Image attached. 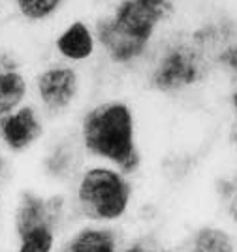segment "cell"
Here are the masks:
<instances>
[{
    "label": "cell",
    "mask_w": 237,
    "mask_h": 252,
    "mask_svg": "<svg viewBox=\"0 0 237 252\" xmlns=\"http://www.w3.org/2000/svg\"><path fill=\"white\" fill-rule=\"evenodd\" d=\"M175 13V0H117L94 25L96 42L113 64L130 66L147 55L158 29Z\"/></svg>",
    "instance_id": "cell-1"
},
{
    "label": "cell",
    "mask_w": 237,
    "mask_h": 252,
    "mask_svg": "<svg viewBox=\"0 0 237 252\" xmlns=\"http://www.w3.org/2000/svg\"><path fill=\"white\" fill-rule=\"evenodd\" d=\"M81 137L89 155L113 164L126 175L141 166L134 113L123 100H107L91 107L83 117Z\"/></svg>",
    "instance_id": "cell-2"
},
{
    "label": "cell",
    "mask_w": 237,
    "mask_h": 252,
    "mask_svg": "<svg viewBox=\"0 0 237 252\" xmlns=\"http://www.w3.org/2000/svg\"><path fill=\"white\" fill-rule=\"evenodd\" d=\"M213 72L190 34L173 38L164 45L149 72V87L160 94H181L205 85Z\"/></svg>",
    "instance_id": "cell-3"
},
{
    "label": "cell",
    "mask_w": 237,
    "mask_h": 252,
    "mask_svg": "<svg viewBox=\"0 0 237 252\" xmlns=\"http://www.w3.org/2000/svg\"><path fill=\"white\" fill-rule=\"evenodd\" d=\"M132 201V183L119 168L93 166L77 183V203L81 213L96 222L123 219Z\"/></svg>",
    "instance_id": "cell-4"
},
{
    "label": "cell",
    "mask_w": 237,
    "mask_h": 252,
    "mask_svg": "<svg viewBox=\"0 0 237 252\" xmlns=\"http://www.w3.org/2000/svg\"><path fill=\"white\" fill-rule=\"evenodd\" d=\"M188 34L211 63L213 72L237 85V15L222 11L203 19Z\"/></svg>",
    "instance_id": "cell-5"
},
{
    "label": "cell",
    "mask_w": 237,
    "mask_h": 252,
    "mask_svg": "<svg viewBox=\"0 0 237 252\" xmlns=\"http://www.w3.org/2000/svg\"><path fill=\"white\" fill-rule=\"evenodd\" d=\"M64 198L62 196H49L41 198L32 192H23L15 211V230L17 235L23 237L25 233L36 228H53L61 222Z\"/></svg>",
    "instance_id": "cell-6"
},
{
    "label": "cell",
    "mask_w": 237,
    "mask_h": 252,
    "mask_svg": "<svg viewBox=\"0 0 237 252\" xmlns=\"http://www.w3.org/2000/svg\"><path fill=\"white\" fill-rule=\"evenodd\" d=\"M38 93L47 109H66L79 93V75L70 66H51L40 75Z\"/></svg>",
    "instance_id": "cell-7"
},
{
    "label": "cell",
    "mask_w": 237,
    "mask_h": 252,
    "mask_svg": "<svg viewBox=\"0 0 237 252\" xmlns=\"http://www.w3.org/2000/svg\"><path fill=\"white\" fill-rule=\"evenodd\" d=\"M41 125L32 107H21L0 119V137L11 151H25L40 137Z\"/></svg>",
    "instance_id": "cell-8"
},
{
    "label": "cell",
    "mask_w": 237,
    "mask_h": 252,
    "mask_svg": "<svg viewBox=\"0 0 237 252\" xmlns=\"http://www.w3.org/2000/svg\"><path fill=\"white\" fill-rule=\"evenodd\" d=\"M96 34L87 23L73 21L59 34L55 45L66 61L81 63L93 57L96 51Z\"/></svg>",
    "instance_id": "cell-9"
},
{
    "label": "cell",
    "mask_w": 237,
    "mask_h": 252,
    "mask_svg": "<svg viewBox=\"0 0 237 252\" xmlns=\"http://www.w3.org/2000/svg\"><path fill=\"white\" fill-rule=\"evenodd\" d=\"M68 252H119V237L111 228H81L68 245Z\"/></svg>",
    "instance_id": "cell-10"
},
{
    "label": "cell",
    "mask_w": 237,
    "mask_h": 252,
    "mask_svg": "<svg viewBox=\"0 0 237 252\" xmlns=\"http://www.w3.org/2000/svg\"><path fill=\"white\" fill-rule=\"evenodd\" d=\"M188 252H237V241L222 226H202L192 233Z\"/></svg>",
    "instance_id": "cell-11"
},
{
    "label": "cell",
    "mask_w": 237,
    "mask_h": 252,
    "mask_svg": "<svg viewBox=\"0 0 237 252\" xmlns=\"http://www.w3.org/2000/svg\"><path fill=\"white\" fill-rule=\"evenodd\" d=\"M27 94L25 77L13 70L0 72V117L11 113Z\"/></svg>",
    "instance_id": "cell-12"
},
{
    "label": "cell",
    "mask_w": 237,
    "mask_h": 252,
    "mask_svg": "<svg viewBox=\"0 0 237 252\" xmlns=\"http://www.w3.org/2000/svg\"><path fill=\"white\" fill-rule=\"evenodd\" d=\"M64 0H15L21 15L29 21H43L55 15Z\"/></svg>",
    "instance_id": "cell-13"
},
{
    "label": "cell",
    "mask_w": 237,
    "mask_h": 252,
    "mask_svg": "<svg viewBox=\"0 0 237 252\" xmlns=\"http://www.w3.org/2000/svg\"><path fill=\"white\" fill-rule=\"evenodd\" d=\"M21 239L17 252H51L55 243V231L53 228H36V230L25 233Z\"/></svg>",
    "instance_id": "cell-14"
},
{
    "label": "cell",
    "mask_w": 237,
    "mask_h": 252,
    "mask_svg": "<svg viewBox=\"0 0 237 252\" xmlns=\"http://www.w3.org/2000/svg\"><path fill=\"white\" fill-rule=\"evenodd\" d=\"M123 252H177V251L166 247V245H162V243L153 239V237H143V239L132 241Z\"/></svg>",
    "instance_id": "cell-15"
},
{
    "label": "cell",
    "mask_w": 237,
    "mask_h": 252,
    "mask_svg": "<svg viewBox=\"0 0 237 252\" xmlns=\"http://www.w3.org/2000/svg\"><path fill=\"white\" fill-rule=\"evenodd\" d=\"M228 143H230V145H232V149L237 153V117L232 121L230 130H228Z\"/></svg>",
    "instance_id": "cell-16"
},
{
    "label": "cell",
    "mask_w": 237,
    "mask_h": 252,
    "mask_svg": "<svg viewBox=\"0 0 237 252\" xmlns=\"http://www.w3.org/2000/svg\"><path fill=\"white\" fill-rule=\"evenodd\" d=\"M228 215H230L232 222H234V224H237V196L232 201H230V207H228Z\"/></svg>",
    "instance_id": "cell-17"
},
{
    "label": "cell",
    "mask_w": 237,
    "mask_h": 252,
    "mask_svg": "<svg viewBox=\"0 0 237 252\" xmlns=\"http://www.w3.org/2000/svg\"><path fill=\"white\" fill-rule=\"evenodd\" d=\"M230 105H232L234 115L237 117V89H234V91H232V94H230Z\"/></svg>",
    "instance_id": "cell-18"
},
{
    "label": "cell",
    "mask_w": 237,
    "mask_h": 252,
    "mask_svg": "<svg viewBox=\"0 0 237 252\" xmlns=\"http://www.w3.org/2000/svg\"><path fill=\"white\" fill-rule=\"evenodd\" d=\"M0 175H2V162H0Z\"/></svg>",
    "instance_id": "cell-19"
}]
</instances>
